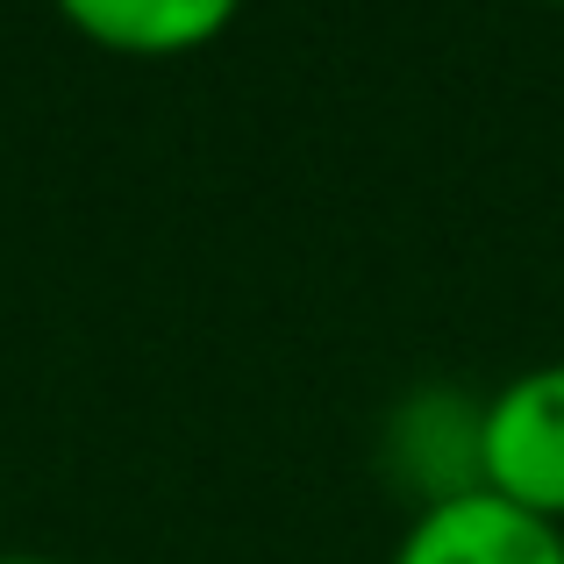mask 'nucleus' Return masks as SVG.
Wrapping results in <instances>:
<instances>
[{"label":"nucleus","instance_id":"20e7f679","mask_svg":"<svg viewBox=\"0 0 564 564\" xmlns=\"http://www.w3.org/2000/svg\"><path fill=\"white\" fill-rule=\"evenodd\" d=\"M0 564H57V557H0Z\"/></svg>","mask_w":564,"mask_h":564},{"label":"nucleus","instance_id":"39448f33","mask_svg":"<svg viewBox=\"0 0 564 564\" xmlns=\"http://www.w3.org/2000/svg\"><path fill=\"white\" fill-rule=\"evenodd\" d=\"M551 8H564V0H551Z\"/></svg>","mask_w":564,"mask_h":564},{"label":"nucleus","instance_id":"7ed1b4c3","mask_svg":"<svg viewBox=\"0 0 564 564\" xmlns=\"http://www.w3.org/2000/svg\"><path fill=\"white\" fill-rule=\"evenodd\" d=\"M72 29L122 57H186L243 14V0H57Z\"/></svg>","mask_w":564,"mask_h":564},{"label":"nucleus","instance_id":"f03ea898","mask_svg":"<svg viewBox=\"0 0 564 564\" xmlns=\"http://www.w3.org/2000/svg\"><path fill=\"white\" fill-rule=\"evenodd\" d=\"M386 564H564V529L471 486V494L414 508Z\"/></svg>","mask_w":564,"mask_h":564},{"label":"nucleus","instance_id":"f257e3e1","mask_svg":"<svg viewBox=\"0 0 564 564\" xmlns=\"http://www.w3.org/2000/svg\"><path fill=\"white\" fill-rule=\"evenodd\" d=\"M479 486L564 529V358L529 365L479 400Z\"/></svg>","mask_w":564,"mask_h":564}]
</instances>
